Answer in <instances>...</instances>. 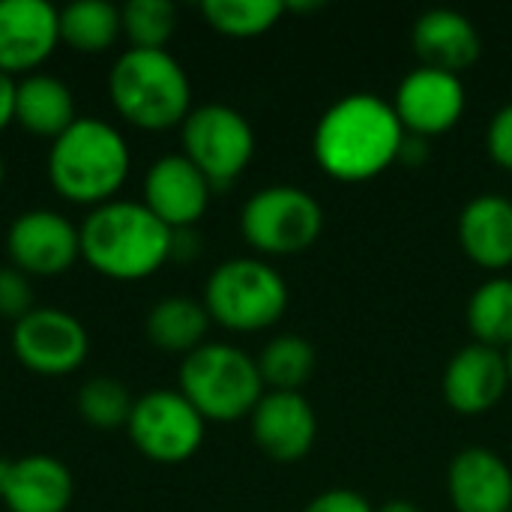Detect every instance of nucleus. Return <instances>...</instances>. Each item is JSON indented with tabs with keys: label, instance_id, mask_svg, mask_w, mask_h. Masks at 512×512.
Returning <instances> with one entry per match:
<instances>
[{
	"label": "nucleus",
	"instance_id": "1",
	"mask_svg": "<svg viewBox=\"0 0 512 512\" xmlns=\"http://www.w3.org/2000/svg\"><path fill=\"white\" fill-rule=\"evenodd\" d=\"M405 129L393 102L378 93H348L315 123L312 156L339 183H366L399 165Z\"/></svg>",
	"mask_w": 512,
	"mask_h": 512
},
{
	"label": "nucleus",
	"instance_id": "2",
	"mask_svg": "<svg viewBox=\"0 0 512 512\" xmlns=\"http://www.w3.org/2000/svg\"><path fill=\"white\" fill-rule=\"evenodd\" d=\"M171 234L144 201L111 198L81 222V255L102 276L132 282L171 261Z\"/></svg>",
	"mask_w": 512,
	"mask_h": 512
},
{
	"label": "nucleus",
	"instance_id": "3",
	"mask_svg": "<svg viewBox=\"0 0 512 512\" xmlns=\"http://www.w3.org/2000/svg\"><path fill=\"white\" fill-rule=\"evenodd\" d=\"M129 174V144L102 117H78L48 150L51 186L75 204H105Z\"/></svg>",
	"mask_w": 512,
	"mask_h": 512
},
{
	"label": "nucleus",
	"instance_id": "4",
	"mask_svg": "<svg viewBox=\"0 0 512 512\" xmlns=\"http://www.w3.org/2000/svg\"><path fill=\"white\" fill-rule=\"evenodd\" d=\"M114 108L141 129H171L192 111V84L168 48H126L108 75Z\"/></svg>",
	"mask_w": 512,
	"mask_h": 512
},
{
	"label": "nucleus",
	"instance_id": "5",
	"mask_svg": "<svg viewBox=\"0 0 512 512\" xmlns=\"http://www.w3.org/2000/svg\"><path fill=\"white\" fill-rule=\"evenodd\" d=\"M177 381L180 393L198 408V414L216 423L249 417L267 393L258 360L231 342H204L186 354Z\"/></svg>",
	"mask_w": 512,
	"mask_h": 512
},
{
	"label": "nucleus",
	"instance_id": "6",
	"mask_svg": "<svg viewBox=\"0 0 512 512\" xmlns=\"http://www.w3.org/2000/svg\"><path fill=\"white\" fill-rule=\"evenodd\" d=\"M285 276L261 258H228L204 285V306L216 324L234 333H258L282 321L288 309Z\"/></svg>",
	"mask_w": 512,
	"mask_h": 512
},
{
	"label": "nucleus",
	"instance_id": "7",
	"mask_svg": "<svg viewBox=\"0 0 512 512\" xmlns=\"http://www.w3.org/2000/svg\"><path fill=\"white\" fill-rule=\"evenodd\" d=\"M240 234L261 255H300L324 234V207L303 186L276 183L246 198Z\"/></svg>",
	"mask_w": 512,
	"mask_h": 512
},
{
	"label": "nucleus",
	"instance_id": "8",
	"mask_svg": "<svg viewBox=\"0 0 512 512\" xmlns=\"http://www.w3.org/2000/svg\"><path fill=\"white\" fill-rule=\"evenodd\" d=\"M183 156L210 180L213 192L231 186L255 156V129L243 111L207 102L180 123Z\"/></svg>",
	"mask_w": 512,
	"mask_h": 512
},
{
	"label": "nucleus",
	"instance_id": "9",
	"mask_svg": "<svg viewBox=\"0 0 512 512\" xmlns=\"http://www.w3.org/2000/svg\"><path fill=\"white\" fill-rule=\"evenodd\" d=\"M207 420L180 390H150L132 402L126 429L132 444L153 462L180 465L204 444Z\"/></svg>",
	"mask_w": 512,
	"mask_h": 512
},
{
	"label": "nucleus",
	"instance_id": "10",
	"mask_svg": "<svg viewBox=\"0 0 512 512\" xmlns=\"http://www.w3.org/2000/svg\"><path fill=\"white\" fill-rule=\"evenodd\" d=\"M390 102L405 135H417L429 141L459 126L468 108V90L462 75L432 66H417L399 81Z\"/></svg>",
	"mask_w": 512,
	"mask_h": 512
},
{
	"label": "nucleus",
	"instance_id": "11",
	"mask_svg": "<svg viewBox=\"0 0 512 512\" xmlns=\"http://www.w3.org/2000/svg\"><path fill=\"white\" fill-rule=\"evenodd\" d=\"M87 348L90 339L84 324L57 306H33L12 327L15 357L42 375H66L78 369L87 357Z\"/></svg>",
	"mask_w": 512,
	"mask_h": 512
},
{
	"label": "nucleus",
	"instance_id": "12",
	"mask_svg": "<svg viewBox=\"0 0 512 512\" xmlns=\"http://www.w3.org/2000/svg\"><path fill=\"white\" fill-rule=\"evenodd\" d=\"M6 252L21 273L54 276L75 264L81 255V228L57 210H27L12 219L6 231Z\"/></svg>",
	"mask_w": 512,
	"mask_h": 512
},
{
	"label": "nucleus",
	"instance_id": "13",
	"mask_svg": "<svg viewBox=\"0 0 512 512\" xmlns=\"http://www.w3.org/2000/svg\"><path fill=\"white\" fill-rule=\"evenodd\" d=\"M252 441L258 450L279 462H303L318 444V414L303 393L267 390L249 414Z\"/></svg>",
	"mask_w": 512,
	"mask_h": 512
},
{
	"label": "nucleus",
	"instance_id": "14",
	"mask_svg": "<svg viewBox=\"0 0 512 512\" xmlns=\"http://www.w3.org/2000/svg\"><path fill=\"white\" fill-rule=\"evenodd\" d=\"M510 390L507 354L480 342L459 348L441 378L444 402L462 417H480L498 408Z\"/></svg>",
	"mask_w": 512,
	"mask_h": 512
},
{
	"label": "nucleus",
	"instance_id": "15",
	"mask_svg": "<svg viewBox=\"0 0 512 512\" xmlns=\"http://www.w3.org/2000/svg\"><path fill=\"white\" fill-rule=\"evenodd\" d=\"M213 186L210 180L183 156H159L144 174V204L171 228H195L207 213Z\"/></svg>",
	"mask_w": 512,
	"mask_h": 512
},
{
	"label": "nucleus",
	"instance_id": "16",
	"mask_svg": "<svg viewBox=\"0 0 512 512\" xmlns=\"http://www.w3.org/2000/svg\"><path fill=\"white\" fill-rule=\"evenodd\" d=\"M60 42V9L48 0H0V69L27 72Z\"/></svg>",
	"mask_w": 512,
	"mask_h": 512
},
{
	"label": "nucleus",
	"instance_id": "17",
	"mask_svg": "<svg viewBox=\"0 0 512 512\" xmlns=\"http://www.w3.org/2000/svg\"><path fill=\"white\" fill-rule=\"evenodd\" d=\"M447 495L456 512H510L512 468L489 447H465L447 468Z\"/></svg>",
	"mask_w": 512,
	"mask_h": 512
},
{
	"label": "nucleus",
	"instance_id": "18",
	"mask_svg": "<svg viewBox=\"0 0 512 512\" xmlns=\"http://www.w3.org/2000/svg\"><path fill=\"white\" fill-rule=\"evenodd\" d=\"M411 48L420 57V66L462 75L480 60L483 36L465 12L435 6L417 15L411 27Z\"/></svg>",
	"mask_w": 512,
	"mask_h": 512
},
{
	"label": "nucleus",
	"instance_id": "19",
	"mask_svg": "<svg viewBox=\"0 0 512 512\" xmlns=\"http://www.w3.org/2000/svg\"><path fill=\"white\" fill-rule=\"evenodd\" d=\"M462 252L486 273L501 276L512 267V201L504 195L471 198L456 222Z\"/></svg>",
	"mask_w": 512,
	"mask_h": 512
},
{
	"label": "nucleus",
	"instance_id": "20",
	"mask_svg": "<svg viewBox=\"0 0 512 512\" xmlns=\"http://www.w3.org/2000/svg\"><path fill=\"white\" fill-rule=\"evenodd\" d=\"M72 471L54 456H21L3 492L9 512H63L72 504Z\"/></svg>",
	"mask_w": 512,
	"mask_h": 512
},
{
	"label": "nucleus",
	"instance_id": "21",
	"mask_svg": "<svg viewBox=\"0 0 512 512\" xmlns=\"http://www.w3.org/2000/svg\"><path fill=\"white\" fill-rule=\"evenodd\" d=\"M15 120L33 135H63L78 120L69 84L48 72L24 75L15 81Z\"/></svg>",
	"mask_w": 512,
	"mask_h": 512
},
{
	"label": "nucleus",
	"instance_id": "22",
	"mask_svg": "<svg viewBox=\"0 0 512 512\" xmlns=\"http://www.w3.org/2000/svg\"><path fill=\"white\" fill-rule=\"evenodd\" d=\"M210 321L213 318H210L204 300L174 294V297H162L150 306L144 330L156 348H165L174 354H192L195 348H201L207 342Z\"/></svg>",
	"mask_w": 512,
	"mask_h": 512
},
{
	"label": "nucleus",
	"instance_id": "23",
	"mask_svg": "<svg viewBox=\"0 0 512 512\" xmlns=\"http://www.w3.org/2000/svg\"><path fill=\"white\" fill-rule=\"evenodd\" d=\"M465 324L474 342L507 351L512 345V279L489 276L474 288L465 306Z\"/></svg>",
	"mask_w": 512,
	"mask_h": 512
},
{
	"label": "nucleus",
	"instance_id": "24",
	"mask_svg": "<svg viewBox=\"0 0 512 512\" xmlns=\"http://www.w3.org/2000/svg\"><path fill=\"white\" fill-rule=\"evenodd\" d=\"M258 360V372L264 387L270 390H285V393H303L309 378L318 369V351L309 339L297 333H279L273 336Z\"/></svg>",
	"mask_w": 512,
	"mask_h": 512
},
{
	"label": "nucleus",
	"instance_id": "25",
	"mask_svg": "<svg viewBox=\"0 0 512 512\" xmlns=\"http://www.w3.org/2000/svg\"><path fill=\"white\" fill-rule=\"evenodd\" d=\"M123 33L120 9L108 0H75L60 9V39L75 51L99 54Z\"/></svg>",
	"mask_w": 512,
	"mask_h": 512
},
{
	"label": "nucleus",
	"instance_id": "26",
	"mask_svg": "<svg viewBox=\"0 0 512 512\" xmlns=\"http://www.w3.org/2000/svg\"><path fill=\"white\" fill-rule=\"evenodd\" d=\"M207 24L234 39H252L273 30L288 12L282 0H204Z\"/></svg>",
	"mask_w": 512,
	"mask_h": 512
},
{
	"label": "nucleus",
	"instance_id": "27",
	"mask_svg": "<svg viewBox=\"0 0 512 512\" xmlns=\"http://www.w3.org/2000/svg\"><path fill=\"white\" fill-rule=\"evenodd\" d=\"M120 18L132 48H165L177 30V6L171 0H129L120 6Z\"/></svg>",
	"mask_w": 512,
	"mask_h": 512
},
{
	"label": "nucleus",
	"instance_id": "28",
	"mask_svg": "<svg viewBox=\"0 0 512 512\" xmlns=\"http://www.w3.org/2000/svg\"><path fill=\"white\" fill-rule=\"evenodd\" d=\"M132 396L126 390L123 381L111 378V375H96L90 381L81 384L78 390V411L90 426L99 429H114L120 423L129 420L132 411Z\"/></svg>",
	"mask_w": 512,
	"mask_h": 512
},
{
	"label": "nucleus",
	"instance_id": "29",
	"mask_svg": "<svg viewBox=\"0 0 512 512\" xmlns=\"http://www.w3.org/2000/svg\"><path fill=\"white\" fill-rule=\"evenodd\" d=\"M33 309V288L18 267H0V318L18 321Z\"/></svg>",
	"mask_w": 512,
	"mask_h": 512
},
{
	"label": "nucleus",
	"instance_id": "30",
	"mask_svg": "<svg viewBox=\"0 0 512 512\" xmlns=\"http://www.w3.org/2000/svg\"><path fill=\"white\" fill-rule=\"evenodd\" d=\"M486 153L489 159L512 174V102L501 105L486 126Z\"/></svg>",
	"mask_w": 512,
	"mask_h": 512
},
{
	"label": "nucleus",
	"instance_id": "31",
	"mask_svg": "<svg viewBox=\"0 0 512 512\" xmlns=\"http://www.w3.org/2000/svg\"><path fill=\"white\" fill-rule=\"evenodd\" d=\"M303 512H375L366 495L354 492V489H327L321 495H315Z\"/></svg>",
	"mask_w": 512,
	"mask_h": 512
},
{
	"label": "nucleus",
	"instance_id": "32",
	"mask_svg": "<svg viewBox=\"0 0 512 512\" xmlns=\"http://www.w3.org/2000/svg\"><path fill=\"white\" fill-rule=\"evenodd\" d=\"M426 159H429V141L417 138V135H405V144H402V153H399V165L420 168V165H426Z\"/></svg>",
	"mask_w": 512,
	"mask_h": 512
},
{
	"label": "nucleus",
	"instance_id": "33",
	"mask_svg": "<svg viewBox=\"0 0 512 512\" xmlns=\"http://www.w3.org/2000/svg\"><path fill=\"white\" fill-rule=\"evenodd\" d=\"M198 234H195V228H177L174 234H171V258H177V261H186V258H195L198 255Z\"/></svg>",
	"mask_w": 512,
	"mask_h": 512
},
{
	"label": "nucleus",
	"instance_id": "34",
	"mask_svg": "<svg viewBox=\"0 0 512 512\" xmlns=\"http://www.w3.org/2000/svg\"><path fill=\"white\" fill-rule=\"evenodd\" d=\"M15 120V78L0 69V132Z\"/></svg>",
	"mask_w": 512,
	"mask_h": 512
},
{
	"label": "nucleus",
	"instance_id": "35",
	"mask_svg": "<svg viewBox=\"0 0 512 512\" xmlns=\"http://www.w3.org/2000/svg\"><path fill=\"white\" fill-rule=\"evenodd\" d=\"M375 512H423L414 501H408V498H393V501H384L381 507Z\"/></svg>",
	"mask_w": 512,
	"mask_h": 512
},
{
	"label": "nucleus",
	"instance_id": "36",
	"mask_svg": "<svg viewBox=\"0 0 512 512\" xmlns=\"http://www.w3.org/2000/svg\"><path fill=\"white\" fill-rule=\"evenodd\" d=\"M9 474H12V462L0 456V498L6 492V483H9Z\"/></svg>",
	"mask_w": 512,
	"mask_h": 512
},
{
	"label": "nucleus",
	"instance_id": "37",
	"mask_svg": "<svg viewBox=\"0 0 512 512\" xmlns=\"http://www.w3.org/2000/svg\"><path fill=\"white\" fill-rule=\"evenodd\" d=\"M507 354V369H510V387H512V345L504 351Z\"/></svg>",
	"mask_w": 512,
	"mask_h": 512
},
{
	"label": "nucleus",
	"instance_id": "38",
	"mask_svg": "<svg viewBox=\"0 0 512 512\" xmlns=\"http://www.w3.org/2000/svg\"><path fill=\"white\" fill-rule=\"evenodd\" d=\"M3 174H6V168H3V156H0V186H3Z\"/></svg>",
	"mask_w": 512,
	"mask_h": 512
},
{
	"label": "nucleus",
	"instance_id": "39",
	"mask_svg": "<svg viewBox=\"0 0 512 512\" xmlns=\"http://www.w3.org/2000/svg\"><path fill=\"white\" fill-rule=\"evenodd\" d=\"M510 512H512V510H510Z\"/></svg>",
	"mask_w": 512,
	"mask_h": 512
}]
</instances>
